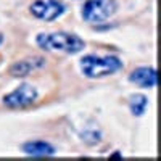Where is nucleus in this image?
Wrapping results in <instances>:
<instances>
[{
	"mask_svg": "<svg viewBox=\"0 0 161 161\" xmlns=\"http://www.w3.org/2000/svg\"><path fill=\"white\" fill-rule=\"evenodd\" d=\"M80 71L89 79H100L105 76L114 74L123 68V61L118 57L106 55V57H98V55H86L79 61Z\"/></svg>",
	"mask_w": 161,
	"mask_h": 161,
	"instance_id": "2",
	"label": "nucleus"
},
{
	"mask_svg": "<svg viewBox=\"0 0 161 161\" xmlns=\"http://www.w3.org/2000/svg\"><path fill=\"white\" fill-rule=\"evenodd\" d=\"M37 45L45 50V52H63V53H79L86 48V42L79 36L73 34V32H64V31H58V32H47V34H39L36 37Z\"/></svg>",
	"mask_w": 161,
	"mask_h": 161,
	"instance_id": "1",
	"label": "nucleus"
},
{
	"mask_svg": "<svg viewBox=\"0 0 161 161\" xmlns=\"http://www.w3.org/2000/svg\"><path fill=\"white\" fill-rule=\"evenodd\" d=\"M147 105H148V98L142 93H136V95L129 97V108L134 116H142L147 110Z\"/></svg>",
	"mask_w": 161,
	"mask_h": 161,
	"instance_id": "9",
	"label": "nucleus"
},
{
	"mask_svg": "<svg viewBox=\"0 0 161 161\" xmlns=\"http://www.w3.org/2000/svg\"><path fill=\"white\" fill-rule=\"evenodd\" d=\"M129 80L142 89H153L156 86V69L150 66L137 68L129 74Z\"/></svg>",
	"mask_w": 161,
	"mask_h": 161,
	"instance_id": "7",
	"label": "nucleus"
},
{
	"mask_svg": "<svg viewBox=\"0 0 161 161\" xmlns=\"http://www.w3.org/2000/svg\"><path fill=\"white\" fill-rule=\"evenodd\" d=\"M23 152L29 156L34 158H44V156H53L57 153L55 147L48 142L44 140H31V142H26L23 145Z\"/></svg>",
	"mask_w": 161,
	"mask_h": 161,
	"instance_id": "8",
	"label": "nucleus"
},
{
	"mask_svg": "<svg viewBox=\"0 0 161 161\" xmlns=\"http://www.w3.org/2000/svg\"><path fill=\"white\" fill-rule=\"evenodd\" d=\"M45 66V58L44 57H31V58H24L19 61H15L10 66V74L15 77H24L31 74L32 71Z\"/></svg>",
	"mask_w": 161,
	"mask_h": 161,
	"instance_id": "6",
	"label": "nucleus"
},
{
	"mask_svg": "<svg viewBox=\"0 0 161 161\" xmlns=\"http://www.w3.org/2000/svg\"><path fill=\"white\" fill-rule=\"evenodd\" d=\"M29 10L32 13V16H36L37 19L50 23V21L58 19L64 13L66 7L61 0H34Z\"/></svg>",
	"mask_w": 161,
	"mask_h": 161,
	"instance_id": "5",
	"label": "nucleus"
},
{
	"mask_svg": "<svg viewBox=\"0 0 161 161\" xmlns=\"http://www.w3.org/2000/svg\"><path fill=\"white\" fill-rule=\"evenodd\" d=\"M39 97V92L34 86L31 84H21L18 86L13 92L7 93L3 97V105L7 108H26V106L32 105Z\"/></svg>",
	"mask_w": 161,
	"mask_h": 161,
	"instance_id": "4",
	"label": "nucleus"
},
{
	"mask_svg": "<svg viewBox=\"0 0 161 161\" xmlns=\"http://www.w3.org/2000/svg\"><path fill=\"white\" fill-rule=\"evenodd\" d=\"M118 11V2L116 0H87L82 7L84 21L87 23H103L108 18H111Z\"/></svg>",
	"mask_w": 161,
	"mask_h": 161,
	"instance_id": "3",
	"label": "nucleus"
},
{
	"mask_svg": "<svg viewBox=\"0 0 161 161\" xmlns=\"http://www.w3.org/2000/svg\"><path fill=\"white\" fill-rule=\"evenodd\" d=\"M2 42H3V36H2V34H0V44H2Z\"/></svg>",
	"mask_w": 161,
	"mask_h": 161,
	"instance_id": "10",
	"label": "nucleus"
}]
</instances>
